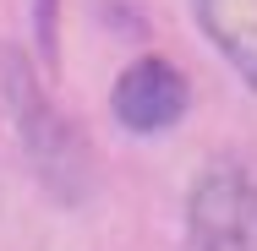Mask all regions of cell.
Returning a JSON list of instances; mask_svg holds the SVG:
<instances>
[{
	"label": "cell",
	"mask_w": 257,
	"mask_h": 251,
	"mask_svg": "<svg viewBox=\"0 0 257 251\" xmlns=\"http://www.w3.org/2000/svg\"><path fill=\"white\" fill-rule=\"evenodd\" d=\"M192 251H257V180L235 164H213L186 197Z\"/></svg>",
	"instance_id": "cell-1"
},
{
	"label": "cell",
	"mask_w": 257,
	"mask_h": 251,
	"mask_svg": "<svg viewBox=\"0 0 257 251\" xmlns=\"http://www.w3.org/2000/svg\"><path fill=\"white\" fill-rule=\"evenodd\" d=\"M197 22L257 93V0H197Z\"/></svg>",
	"instance_id": "cell-3"
},
{
	"label": "cell",
	"mask_w": 257,
	"mask_h": 251,
	"mask_svg": "<svg viewBox=\"0 0 257 251\" xmlns=\"http://www.w3.org/2000/svg\"><path fill=\"white\" fill-rule=\"evenodd\" d=\"M186 77L170 66V60H159V55H143V60H132L120 77H115V93H109V109H115V120L126 126V131H143V137H154L164 126H175L181 115H186Z\"/></svg>",
	"instance_id": "cell-2"
}]
</instances>
